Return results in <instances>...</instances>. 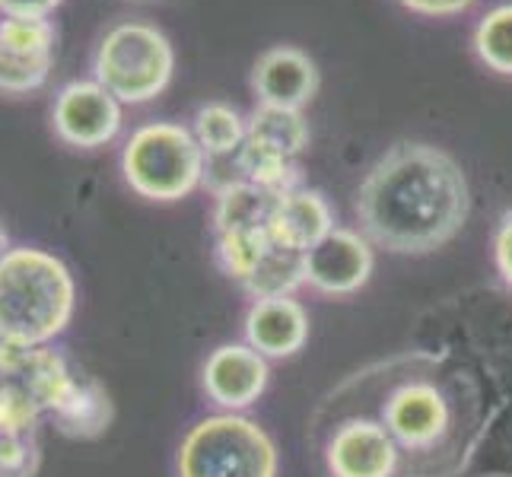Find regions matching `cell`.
<instances>
[{"instance_id": "cell-1", "label": "cell", "mask_w": 512, "mask_h": 477, "mask_svg": "<svg viewBox=\"0 0 512 477\" xmlns=\"http://www.w3.org/2000/svg\"><path fill=\"white\" fill-rule=\"evenodd\" d=\"M363 233L398 255H427L458 236L471 210L462 166L433 144H395L357 191Z\"/></svg>"}, {"instance_id": "cell-2", "label": "cell", "mask_w": 512, "mask_h": 477, "mask_svg": "<svg viewBox=\"0 0 512 477\" xmlns=\"http://www.w3.org/2000/svg\"><path fill=\"white\" fill-rule=\"evenodd\" d=\"M74 312V280L42 249H13L0 258V341L39 347L64 331Z\"/></svg>"}, {"instance_id": "cell-3", "label": "cell", "mask_w": 512, "mask_h": 477, "mask_svg": "<svg viewBox=\"0 0 512 477\" xmlns=\"http://www.w3.org/2000/svg\"><path fill=\"white\" fill-rule=\"evenodd\" d=\"M411 373H401V379L385 382V401H382V427L395 439L398 455L414 458H436L455 455L458 465H465L468 443H462V427H455V408L452 392L443 376L423 373L420 353L408 357Z\"/></svg>"}, {"instance_id": "cell-4", "label": "cell", "mask_w": 512, "mask_h": 477, "mask_svg": "<svg viewBox=\"0 0 512 477\" xmlns=\"http://www.w3.org/2000/svg\"><path fill=\"white\" fill-rule=\"evenodd\" d=\"M175 70V48L163 29L144 20L115 23L93 51V80L121 105H144L160 96Z\"/></svg>"}, {"instance_id": "cell-5", "label": "cell", "mask_w": 512, "mask_h": 477, "mask_svg": "<svg viewBox=\"0 0 512 477\" xmlns=\"http://www.w3.org/2000/svg\"><path fill=\"white\" fill-rule=\"evenodd\" d=\"M128 185L147 201H182L204 179V150L175 121H153L131 134L121 153Z\"/></svg>"}, {"instance_id": "cell-6", "label": "cell", "mask_w": 512, "mask_h": 477, "mask_svg": "<svg viewBox=\"0 0 512 477\" xmlns=\"http://www.w3.org/2000/svg\"><path fill=\"white\" fill-rule=\"evenodd\" d=\"M182 477H274L271 436L249 417L220 414L194 427L179 452Z\"/></svg>"}, {"instance_id": "cell-7", "label": "cell", "mask_w": 512, "mask_h": 477, "mask_svg": "<svg viewBox=\"0 0 512 477\" xmlns=\"http://www.w3.org/2000/svg\"><path fill=\"white\" fill-rule=\"evenodd\" d=\"M58 29L51 20L0 16V93L23 96L39 90L55 67Z\"/></svg>"}, {"instance_id": "cell-8", "label": "cell", "mask_w": 512, "mask_h": 477, "mask_svg": "<svg viewBox=\"0 0 512 477\" xmlns=\"http://www.w3.org/2000/svg\"><path fill=\"white\" fill-rule=\"evenodd\" d=\"M51 125L67 147L96 150L118 137L121 102L96 80H74L61 86Z\"/></svg>"}, {"instance_id": "cell-9", "label": "cell", "mask_w": 512, "mask_h": 477, "mask_svg": "<svg viewBox=\"0 0 512 477\" xmlns=\"http://www.w3.org/2000/svg\"><path fill=\"white\" fill-rule=\"evenodd\" d=\"M373 274V249L366 236L334 226L306 252V284L328 296L357 293Z\"/></svg>"}, {"instance_id": "cell-10", "label": "cell", "mask_w": 512, "mask_h": 477, "mask_svg": "<svg viewBox=\"0 0 512 477\" xmlns=\"http://www.w3.org/2000/svg\"><path fill=\"white\" fill-rule=\"evenodd\" d=\"M331 477H395L401 455L379 420H344L325 449Z\"/></svg>"}, {"instance_id": "cell-11", "label": "cell", "mask_w": 512, "mask_h": 477, "mask_svg": "<svg viewBox=\"0 0 512 477\" xmlns=\"http://www.w3.org/2000/svg\"><path fill=\"white\" fill-rule=\"evenodd\" d=\"M252 90L258 105L303 109L319 93V67L296 45H274L252 67Z\"/></svg>"}, {"instance_id": "cell-12", "label": "cell", "mask_w": 512, "mask_h": 477, "mask_svg": "<svg viewBox=\"0 0 512 477\" xmlns=\"http://www.w3.org/2000/svg\"><path fill=\"white\" fill-rule=\"evenodd\" d=\"M268 385V363L255 347L226 344L210 353L204 366V388L223 408H245L258 401Z\"/></svg>"}, {"instance_id": "cell-13", "label": "cell", "mask_w": 512, "mask_h": 477, "mask_svg": "<svg viewBox=\"0 0 512 477\" xmlns=\"http://www.w3.org/2000/svg\"><path fill=\"white\" fill-rule=\"evenodd\" d=\"M331 229H334V217L322 191L293 188L287 194H277V204L268 223L271 242L287 245V249L296 252H309Z\"/></svg>"}, {"instance_id": "cell-14", "label": "cell", "mask_w": 512, "mask_h": 477, "mask_svg": "<svg viewBox=\"0 0 512 477\" xmlns=\"http://www.w3.org/2000/svg\"><path fill=\"white\" fill-rule=\"evenodd\" d=\"M245 334L261 357H293L309 338V315L290 296L258 299L245 318Z\"/></svg>"}, {"instance_id": "cell-15", "label": "cell", "mask_w": 512, "mask_h": 477, "mask_svg": "<svg viewBox=\"0 0 512 477\" xmlns=\"http://www.w3.org/2000/svg\"><path fill=\"white\" fill-rule=\"evenodd\" d=\"M233 163L242 175V182L268 188L274 194H287L293 188H303V175H299L296 159L287 156L284 150L264 144V140H258L252 134H245L239 153L233 156Z\"/></svg>"}, {"instance_id": "cell-16", "label": "cell", "mask_w": 512, "mask_h": 477, "mask_svg": "<svg viewBox=\"0 0 512 477\" xmlns=\"http://www.w3.org/2000/svg\"><path fill=\"white\" fill-rule=\"evenodd\" d=\"M55 427L67 436L90 439L109 430L112 423V401L105 395V388L93 379H74L67 398L58 404L55 411Z\"/></svg>"}, {"instance_id": "cell-17", "label": "cell", "mask_w": 512, "mask_h": 477, "mask_svg": "<svg viewBox=\"0 0 512 477\" xmlns=\"http://www.w3.org/2000/svg\"><path fill=\"white\" fill-rule=\"evenodd\" d=\"M245 290L255 299H277L290 296L299 284H306V252L287 249V245L271 242L268 252L261 255L255 271L242 280Z\"/></svg>"}, {"instance_id": "cell-18", "label": "cell", "mask_w": 512, "mask_h": 477, "mask_svg": "<svg viewBox=\"0 0 512 477\" xmlns=\"http://www.w3.org/2000/svg\"><path fill=\"white\" fill-rule=\"evenodd\" d=\"M191 134L201 144L207 159L236 156L245 134H249V118H242L239 109L226 102H207L194 112Z\"/></svg>"}, {"instance_id": "cell-19", "label": "cell", "mask_w": 512, "mask_h": 477, "mask_svg": "<svg viewBox=\"0 0 512 477\" xmlns=\"http://www.w3.org/2000/svg\"><path fill=\"white\" fill-rule=\"evenodd\" d=\"M478 61L500 77H512V4H500L481 16L471 35Z\"/></svg>"}, {"instance_id": "cell-20", "label": "cell", "mask_w": 512, "mask_h": 477, "mask_svg": "<svg viewBox=\"0 0 512 477\" xmlns=\"http://www.w3.org/2000/svg\"><path fill=\"white\" fill-rule=\"evenodd\" d=\"M249 134L277 150H284L293 159L309 147V125H306L303 112H296V109L258 105L249 118Z\"/></svg>"}, {"instance_id": "cell-21", "label": "cell", "mask_w": 512, "mask_h": 477, "mask_svg": "<svg viewBox=\"0 0 512 477\" xmlns=\"http://www.w3.org/2000/svg\"><path fill=\"white\" fill-rule=\"evenodd\" d=\"M39 414L42 408L16 379L0 385V436H29Z\"/></svg>"}, {"instance_id": "cell-22", "label": "cell", "mask_w": 512, "mask_h": 477, "mask_svg": "<svg viewBox=\"0 0 512 477\" xmlns=\"http://www.w3.org/2000/svg\"><path fill=\"white\" fill-rule=\"evenodd\" d=\"M39 471V446L32 436H0V477H32Z\"/></svg>"}, {"instance_id": "cell-23", "label": "cell", "mask_w": 512, "mask_h": 477, "mask_svg": "<svg viewBox=\"0 0 512 477\" xmlns=\"http://www.w3.org/2000/svg\"><path fill=\"white\" fill-rule=\"evenodd\" d=\"M493 258H497V271L512 290V210L500 220L497 236H493Z\"/></svg>"}, {"instance_id": "cell-24", "label": "cell", "mask_w": 512, "mask_h": 477, "mask_svg": "<svg viewBox=\"0 0 512 477\" xmlns=\"http://www.w3.org/2000/svg\"><path fill=\"white\" fill-rule=\"evenodd\" d=\"M401 7H408L411 13L420 16H433V20H446V16H458L465 13L474 0H398Z\"/></svg>"}, {"instance_id": "cell-25", "label": "cell", "mask_w": 512, "mask_h": 477, "mask_svg": "<svg viewBox=\"0 0 512 477\" xmlns=\"http://www.w3.org/2000/svg\"><path fill=\"white\" fill-rule=\"evenodd\" d=\"M61 7V0H0V16H29V20H48Z\"/></svg>"}, {"instance_id": "cell-26", "label": "cell", "mask_w": 512, "mask_h": 477, "mask_svg": "<svg viewBox=\"0 0 512 477\" xmlns=\"http://www.w3.org/2000/svg\"><path fill=\"white\" fill-rule=\"evenodd\" d=\"M10 379V344L0 341V385Z\"/></svg>"}, {"instance_id": "cell-27", "label": "cell", "mask_w": 512, "mask_h": 477, "mask_svg": "<svg viewBox=\"0 0 512 477\" xmlns=\"http://www.w3.org/2000/svg\"><path fill=\"white\" fill-rule=\"evenodd\" d=\"M7 255V233H4V226H0V258Z\"/></svg>"}, {"instance_id": "cell-28", "label": "cell", "mask_w": 512, "mask_h": 477, "mask_svg": "<svg viewBox=\"0 0 512 477\" xmlns=\"http://www.w3.org/2000/svg\"><path fill=\"white\" fill-rule=\"evenodd\" d=\"M128 4H160V0H128Z\"/></svg>"}]
</instances>
